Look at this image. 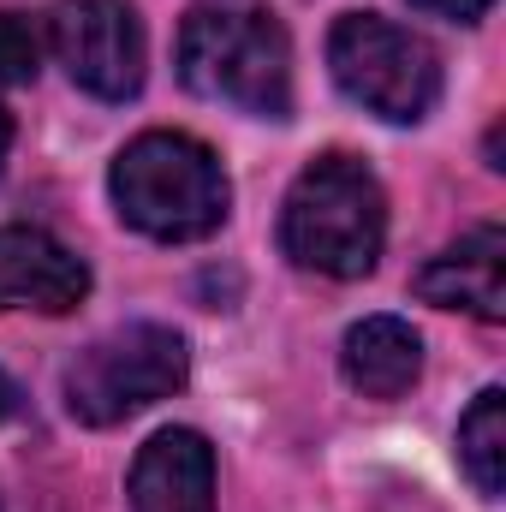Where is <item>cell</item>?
<instances>
[{
    "mask_svg": "<svg viewBox=\"0 0 506 512\" xmlns=\"http://www.w3.org/2000/svg\"><path fill=\"white\" fill-rule=\"evenodd\" d=\"M191 376V352L173 328L161 322H126L102 340H90L72 364H66V411L90 429L126 423L137 411L173 399Z\"/></svg>",
    "mask_w": 506,
    "mask_h": 512,
    "instance_id": "cell-4",
    "label": "cell"
},
{
    "mask_svg": "<svg viewBox=\"0 0 506 512\" xmlns=\"http://www.w3.org/2000/svg\"><path fill=\"white\" fill-rule=\"evenodd\" d=\"M417 298L441 304V310H465L477 322H501L506 316V233L501 227H477L441 256H429L417 268Z\"/></svg>",
    "mask_w": 506,
    "mask_h": 512,
    "instance_id": "cell-9",
    "label": "cell"
},
{
    "mask_svg": "<svg viewBox=\"0 0 506 512\" xmlns=\"http://www.w3.org/2000/svg\"><path fill=\"white\" fill-rule=\"evenodd\" d=\"M179 84L203 102L245 108L256 120L292 114V48L274 12L251 0H203L179 24Z\"/></svg>",
    "mask_w": 506,
    "mask_h": 512,
    "instance_id": "cell-1",
    "label": "cell"
},
{
    "mask_svg": "<svg viewBox=\"0 0 506 512\" xmlns=\"http://www.w3.org/2000/svg\"><path fill=\"white\" fill-rule=\"evenodd\" d=\"M42 72V36L24 12H0V84H30Z\"/></svg>",
    "mask_w": 506,
    "mask_h": 512,
    "instance_id": "cell-12",
    "label": "cell"
},
{
    "mask_svg": "<svg viewBox=\"0 0 506 512\" xmlns=\"http://www.w3.org/2000/svg\"><path fill=\"white\" fill-rule=\"evenodd\" d=\"M340 370L364 399H399L405 387L423 376V340L411 322L399 316H364L346 328L340 346Z\"/></svg>",
    "mask_w": 506,
    "mask_h": 512,
    "instance_id": "cell-10",
    "label": "cell"
},
{
    "mask_svg": "<svg viewBox=\"0 0 506 512\" xmlns=\"http://www.w3.org/2000/svg\"><path fill=\"white\" fill-rule=\"evenodd\" d=\"M131 512H215V447L197 429H161L131 459Z\"/></svg>",
    "mask_w": 506,
    "mask_h": 512,
    "instance_id": "cell-8",
    "label": "cell"
},
{
    "mask_svg": "<svg viewBox=\"0 0 506 512\" xmlns=\"http://www.w3.org/2000/svg\"><path fill=\"white\" fill-rule=\"evenodd\" d=\"M387 197L358 155H316L280 203V251L310 274L364 280L381 262Z\"/></svg>",
    "mask_w": 506,
    "mask_h": 512,
    "instance_id": "cell-3",
    "label": "cell"
},
{
    "mask_svg": "<svg viewBox=\"0 0 506 512\" xmlns=\"http://www.w3.org/2000/svg\"><path fill=\"white\" fill-rule=\"evenodd\" d=\"M108 191H114L120 221L137 227L143 239H161V245L209 239L227 221V203H233V185H227L215 149L185 137V131L131 137L114 155Z\"/></svg>",
    "mask_w": 506,
    "mask_h": 512,
    "instance_id": "cell-2",
    "label": "cell"
},
{
    "mask_svg": "<svg viewBox=\"0 0 506 512\" xmlns=\"http://www.w3.org/2000/svg\"><path fill=\"white\" fill-rule=\"evenodd\" d=\"M459 465L477 483V495H501L506 489V393L483 387L471 399V411L459 417Z\"/></svg>",
    "mask_w": 506,
    "mask_h": 512,
    "instance_id": "cell-11",
    "label": "cell"
},
{
    "mask_svg": "<svg viewBox=\"0 0 506 512\" xmlns=\"http://www.w3.org/2000/svg\"><path fill=\"white\" fill-rule=\"evenodd\" d=\"M18 411H24V393H18V382L0 370V423H6V417H18Z\"/></svg>",
    "mask_w": 506,
    "mask_h": 512,
    "instance_id": "cell-14",
    "label": "cell"
},
{
    "mask_svg": "<svg viewBox=\"0 0 506 512\" xmlns=\"http://www.w3.org/2000/svg\"><path fill=\"white\" fill-rule=\"evenodd\" d=\"M90 298L84 256L42 227H0V310L66 316Z\"/></svg>",
    "mask_w": 506,
    "mask_h": 512,
    "instance_id": "cell-7",
    "label": "cell"
},
{
    "mask_svg": "<svg viewBox=\"0 0 506 512\" xmlns=\"http://www.w3.org/2000/svg\"><path fill=\"white\" fill-rule=\"evenodd\" d=\"M417 12H435V18H453V24H477L495 0H411Z\"/></svg>",
    "mask_w": 506,
    "mask_h": 512,
    "instance_id": "cell-13",
    "label": "cell"
},
{
    "mask_svg": "<svg viewBox=\"0 0 506 512\" xmlns=\"http://www.w3.org/2000/svg\"><path fill=\"white\" fill-rule=\"evenodd\" d=\"M6 149H12V120H6V108H0V161H6Z\"/></svg>",
    "mask_w": 506,
    "mask_h": 512,
    "instance_id": "cell-15",
    "label": "cell"
},
{
    "mask_svg": "<svg viewBox=\"0 0 506 512\" xmlns=\"http://www.w3.org/2000/svg\"><path fill=\"white\" fill-rule=\"evenodd\" d=\"M328 66H334V84L358 108L393 126H417L441 96L435 48L381 12H346L328 30Z\"/></svg>",
    "mask_w": 506,
    "mask_h": 512,
    "instance_id": "cell-5",
    "label": "cell"
},
{
    "mask_svg": "<svg viewBox=\"0 0 506 512\" xmlns=\"http://www.w3.org/2000/svg\"><path fill=\"white\" fill-rule=\"evenodd\" d=\"M48 42L60 66L72 72V84L90 90L96 102H131L143 90L149 42L126 0H60Z\"/></svg>",
    "mask_w": 506,
    "mask_h": 512,
    "instance_id": "cell-6",
    "label": "cell"
}]
</instances>
